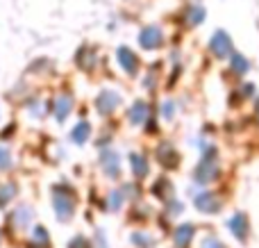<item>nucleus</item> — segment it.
Returning <instances> with one entry per match:
<instances>
[{
	"instance_id": "obj_1",
	"label": "nucleus",
	"mask_w": 259,
	"mask_h": 248,
	"mask_svg": "<svg viewBox=\"0 0 259 248\" xmlns=\"http://www.w3.org/2000/svg\"><path fill=\"white\" fill-rule=\"evenodd\" d=\"M75 205H77V196L75 191L68 185H55L53 187V208L57 214L59 221H71L75 214Z\"/></svg>"
},
{
	"instance_id": "obj_2",
	"label": "nucleus",
	"mask_w": 259,
	"mask_h": 248,
	"mask_svg": "<svg viewBox=\"0 0 259 248\" xmlns=\"http://www.w3.org/2000/svg\"><path fill=\"white\" fill-rule=\"evenodd\" d=\"M221 173L219 169V153H216L214 146H207L205 150H202V159L200 164L196 167V180L200 182V185H207V182L216 180Z\"/></svg>"
},
{
	"instance_id": "obj_3",
	"label": "nucleus",
	"mask_w": 259,
	"mask_h": 248,
	"mask_svg": "<svg viewBox=\"0 0 259 248\" xmlns=\"http://www.w3.org/2000/svg\"><path fill=\"white\" fill-rule=\"evenodd\" d=\"M209 48L214 53V57L225 59L232 55V39H230V34L225 30H216L209 39Z\"/></svg>"
},
{
	"instance_id": "obj_4",
	"label": "nucleus",
	"mask_w": 259,
	"mask_h": 248,
	"mask_svg": "<svg viewBox=\"0 0 259 248\" xmlns=\"http://www.w3.org/2000/svg\"><path fill=\"white\" fill-rule=\"evenodd\" d=\"M118 105H121V96H118V91H112V89L100 91L98 98H96V109L103 116H109L112 112H116Z\"/></svg>"
},
{
	"instance_id": "obj_5",
	"label": "nucleus",
	"mask_w": 259,
	"mask_h": 248,
	"mask_svg": "<svg viewBox=\"0 0 259 248\" xmlns=\"http://www.w3.org/2000/svg\"><path fill=\"white\" fill-rule=\"evenodd\" d=\"M139 44L146 50H155L164 44V32H161L159 25H146L141 32H139Z\"/></svg>"
},
{
	"instance_id": "obj_6",
	"label": "nucleus",
	"mask_w": 259,
	"mask_h": 248,
	"mask_svg": "<svg viewBox=\"0 0 259 248\" xmlns=\"http://www.w3.org/2000/svg\"><path fill=\"white\" fill-rule=\"evenodd\" d=\"M73 96L71 94H66V91H62V94H57L55 96V100H53V116L57 118V121H66L68 118V114L73 112Z\"/></svg>"
},
{
	"instance_id": "obj_7",
	"label": "nucleus",
	"mask_w": 259,
	"mask_h": 248,
	"mask_svg": "<svg viewBox=\"0 0 259 248\" xmlns=\"http://www.w3.org/2000/svg\"><path fill=\"white\" fill-rule=\"evenodd\" d=\"M116 57H118V64L123 66V71H125L127 75H137L139 73V57L130 46H121L118 53H116Z\"/></svg>"
},
{
	"instance_id": "obj_8",
	"label": "nucleus",
	"mask_w": 259,
	"mask_h": 248,
	"mask_svg": "<svg viewBox=\"0 0 259 248\" xmlns=\"http://www.w3.org/2000/svg\"><path fill=\"white\" fill-rule=\"evenodd\" d=\"M228 228L232 230V235L237 237L239 241H246L248 235H250V223H248V217L243 212L232 214V219L228 221Z\"/></svg>"
},
{
	"instance_id": "obj_9",
	"label": "nucleus",
	"mask_w": 259,
	"mask_h": 248,
	"mask_svg": "<svg viewBox=\"0 0 259 248\" xmlns=\"http://www.w3.org/2000/svg\"><path fill=\"white\" fill-rule=\"evenodd\" d=\"M9 223H12V228L16 232H23L32 223V208H27V205H18V208L12 212V217H9Z\"/></svg>"
},
{
	"instance_id": "obj_10",
	"label": "nucleus",
	"mask_w": 259,
	"mask_h": 248,
	"mask_svg": "<svg viewBox=\"0 0 259 248\" xmlns=\"http://www.w3.org/2000/svg\"><path fill=\"white\" fill-rule=\"evenodd\" d=\"M157 159H159V164L166 169H178L180 153L175 150L173 144H159V148H157Z\"/></svg>"
},
{
	"instance_id": "obj_11",
	"label": "nucleus",
	"mask_w": 259,
	"mask_h": 248,
	"mask_svg": "<svg viewBox=\"0 0 259 248\" xmlns=\"http://www.w3.org/2000/svg\"><path fill=\"white\" fill-rule=\"evenodd\" d=\"M196 208L200 210V212L216 214L221 210V198L214 194V191H202V194L196 196Z\"/></svg>"
},
{
	"instance_id": "obj_12",
	"label": "nucleus",
	"mask_w": 259,
	"mask_h": 248,
	"mask_svg": "<svg viewBox=\"0 0 259 248\" xmlns=\"http://www.w3.org/2000/svg\"><path fill=\"white\" fill-rule=\"evenodd\" d=\"M100 162H103V169L109 178H118V173H121V162H118L116 150L105 148L103 153H100Z\"/></svg>"
},
{
	"instance_id": "obj_13",
	"label": "nucleus",
	"mask_w": 259,
	"mask_h": 248,
	"mask_svg": "<svg viewBox=\"0 0 259 248\" xmlns=\"http://www.w3.org/2000/svg\"><path fill=\"white\" fill-rule=\"evenodd\" d=\"M127 118L134 126H139V123H143V121L148 123V118H150V105H148L146 100H134L132 107L127 109Z\"/></svg>"
},
{
	"instance_id": "obj_14",
	"label": "nucleus",
	"mask_w": 259,
	"mask_h": 248,
	"mask_svg": "<svg viewBox=\"0 0 259 248\" xmlns=\"http://www.w3.org/2000/svg\"><path fill=\"white\" fill-rule=\"evenodd\" d=\"M75 62L80 68L91 71V68L96 66V62H98V53H96V48H91V46H82L75 55Z\"/></svg>"
},
{
	"instance_id": "obj_15",
	"label": "nucleus",
	"mask_w": 259,
	"mask_h": 248,
	"mask_svg": "<svg viewBox=\"0 0 259 248\" xmlns=\"http://www.w3.org/2000/svg\"><path fill=\"white\" fill-rule=\"evenodd\" d=\"M193 235H196V228L191 226V223H180L178 228H175L173 232V241L178 248H187L189 244H191Z\"/></svg>"
},
{
	"instance_id": "obj_16",
	"label": "nucleus",
	"mask_w": 259,
	"mask_h": 248,
	"mask_svg": "<svg viewBox=\"0 0 259 248\" xmlns=\"http://www.w3.org/2000/svg\"><path fill=\"white\" fill-rule=\"evenodd\" d=\"M130 164H132V173L137 178H146L148 176V157L141 153H130Z\"/></svg>"
},
{
	"instance_id": "obj_17",
	"label": "nucleus",
	"mask_w": 259,
	"mask_h": 248,
	"mask_svg": "<svg viewBox=\"0 0 259 248\" xmlns=\"http://www.w3.org/2000/svg\"><path fill=\"white\" fill-rule=\"evenodd\" d=\"M89 135H91L89 121H80V123H77V126L71 130V139L75 141V144H84V141L89 139Z\"/></svg>"
},
{
	"instance_id": "obj_18",
	"label": "nucleus",
	"mask_w": 259,
	"mask_h": 248,
	"mask_svg": "<svg viewBox=\"0 0 259 248\" xmlns=\"http://www.w3.org/2000/svg\"><path fill=\"white\" fill-rule=\"evenodd\" d=\"M16 198V185L14 182H0V208L9 205Z\"/></svg>"
},
{
	"instance_id": "obj_19",
	"label": "nucleus",
	"mask_w": 259,
	"mask_h": 248,
	"mask_svg": "<svg viewBox=\"0 0 259 248\" xmlns=\"http://www.w3.org/2000/svg\"><path fill=\"white\" fill-rule=\"evenodd\" d=\"M205 21V7H200V5H191V7L187 9V23L191 27L200 25V23Z\"/></svg>"
},
{
	"instance_id": "obj_20",
	"label": "nucleus",
	"mask_w": 259,
	"mask_h": 248,
	"mask_svg": "<svg viewBox=\"0 0 259 248\" xmlns=\"http://www.w3.org/2000/svg\"><path fill=\"white\" fill-rule=\"evenodd\" d=\"M248 68H250V62L241 53H232V71L237 75H243V73H248Z\"/></svg>"
},
{
	"instance_id": "obj_21",
	"label": "nucleus",
	"mask_w": 259,
	"mask_h": 248,
	"mask_svg": "<svg viewBox=\"0 0 259 248\" xmlns=\"http://www.w3.org/2000/svg\"><path fill=\"white\" fill-rule=\"evenodd\" d=\"M48 241H50V237L44 226H36L32 230V246H48Z\"/></svg>"
},
{
	"instance_id": "obj_22",
	"label": "nucleus",
	"mask_w": 259,
	"mask_h": 248,
	"mask_svg": "<svg viewBox=\"0 0 259 248\" xmlns=\"http://www.w3.org/2000/svg\"><path fill=\"white\" fill-rule=\"evenodd\" d=\"M123 200H125V194H123V189H114L112 194H109V198H107V208L109 210H118L123 205Z\"/></svg>"
},
{
	"instance_id": "obj_23",
	"label": "nucleus",
	"mask_w": 259,
	"mask_h": 248,
	"mask_svg": "<svg viewBox=\"0 0 259 248\" xmlns=\"http://www.w3.org/2000/svg\"><path fill=\"white\" fill-rule=\"evenodd\" d=\"M132 241L137 244L139 248H150L155 241H152V237L150 235H143V232H134L132 235Z\"/></svg>"
},
{
	"instance_id": "obj_24",
	"label": "nucleus",
	"mask_w": 259,
	"mask_h": 248,
	"mask_svg": "<svg viewBox=\"0 0 259 248\" xmlns=\"http://www.w3.org/2000/svg\"><path fill=\"white\" fill-rule=\"evenodd\" d=\"M12 167V153H9L7 146H0V171Z\"/></svg>"
},
{
	"instance_id": "obj_25",
	"label": "nucleus",
	"mask_w": 259,
	"mask_h": 248,
	"mask_svg": "<svg viewBox=\"0 0 259 248\" xmlns=\"http://www.w3.org/2000/svg\"><path fill=\"white\" fill-rule=\"evenodd\" d=\"M200 248H225V244L221 239H216L214 235H207V237H202Z\"/></svg>"
},
{
	"instance_id": "obj_26",
	"label": "nucleus",
	"mask_w": 259,
	"mask_h": 248,
	"mask_svg": "<svg viewBox=\"0 0 259 248\" xmlns=\"http://www.w3.org/2000/svg\"><path fill=\"white\" fill-rule=\"evenodd\" d=\"M173 114H175V103L173 100H164V103H161V116H164L166 121H170Z\"/></svg>"
},
{
	"instance_id": "obj_27",
	"label": "nucleus",
	"mask_w": 259,
	"mask_h": 248,
	"mask_svg": "<svg viewBox=\"0 0 259 248\" xmlns=\"http://www.w3.org/2000/svg\"><path fill=\"white\" fill-rule=\"evenodd\" d=\"M143 85L148 87V89H155V85H157V66H152V71L146 75V82Z\"/></svg>"
},
{
	"instance_id": "obj_28",
	"label": "nucleus",
	"mask_w": 259,
	"mask_h": 248,
	"mask_svg": "<svg viewBox=\"0 0 259 248\" xmlns=\"http://www.w3.org/2000/svg\"><path fill=\"white\" fill-rule=\"evenodd\" d=\"M30 112H32V116H44L46 105L41 103V100H34V103H32V107H30Z\"/></svg>"
},
{
	"instance_id": "obj_29",
	"label": "nucleus",
	"mask_w": 259,
	"mask_h": 248,
	"mask_svg": "<svg viewBox=\"0 0 259 248\" xmlns=\"http://www.w3.org/2000/svg\"><path fill=\"white\" fill-rule=\"evenodd\" d=\"M68 248H91V244L84 239V237H75V239H71V246Z\"/></svg>"
},
{
	"instance_id": "obj_30",
	"label": "nucleus",
	"mask_w": 259,
	"mask_h": 248,
	"mask_svg": "<svg viewBox=\"0 0 259 248\" xmlns=\"http://www.w3.org/2000/svg\"><path fill=\"white\" fill-rule=\"evenodd\" d=\"M91 248H107V241H105L103 232H98V237H96V241H94V246H91Z\"/></svg>"
},
{
	"instance_id": "obj_31",
	"label": "nucleus",
	"mask_w": 259,
	"mask_h": 248,
	"mask_svg": "<svg viewBox=\"0 0 259 248\" xmlns=\"http://www.w3.org/2000/svg\"><path fill=\"white\" fill-rule=\"evenodd\" d=\"M257 114H259V100H257Z\"/></svg>"
}]
</instances>
